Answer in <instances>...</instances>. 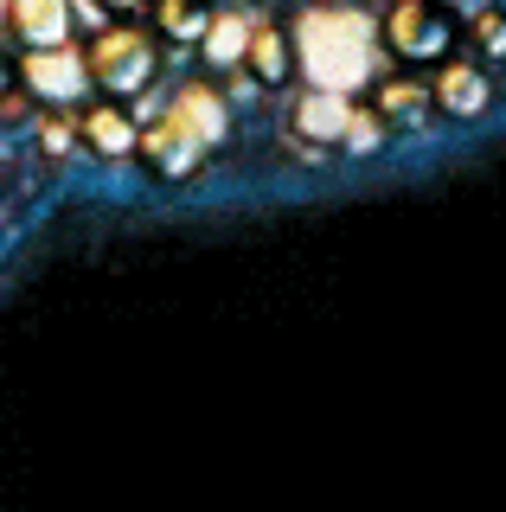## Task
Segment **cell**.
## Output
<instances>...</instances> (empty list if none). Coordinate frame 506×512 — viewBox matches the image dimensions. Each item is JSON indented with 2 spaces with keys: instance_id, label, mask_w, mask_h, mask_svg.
<instances>
[{
  "instance_id": "obj_1",
  "label": "cell",
  "mask_w": 506,
  "mask_h": 512,
  "mask_svg": "<svg viewBox=\"0 0 506 512\" xmlns=\"http://www.w3.org/2000/svg\"><path fill=\"white\" fill-rule=\"evenodd\" d=\"M295 64L308 71L314 90H366L378 71V32L366 13H346V7H314L295 26Z\"/></svg>"
},
{
  "instance_id": "obj_2",
  "label": "cell",
  "mask_w": 506,
  "mask_h": 512,
  "mask_svg": "<svg viewBox=\"0 0 506 512\" xmlns=\"http://www.w3.org/2000/svg\"><path fill=\"white\" fill-rule=\"evenodd\" d=\"M385 45L410 64H436L455 52V13L442 0H398L385 20Z\"/></svg>"
},
{
  "instance_id": "obj_3",
  "label": "cell",
  "mask_w": 506,
  "mask_h": 512,
  "mask_svg": "<svg viewBox=\"0 0 506 512\" xmlns=\"http://www.w3.org/2000/svg\"><path fill=\"white\" fill-rule=\"evenodd\" d=\"M26 90L39 96V103H84L90 90H97V77H90V52H77V45H33L20 64Z\"/></svg>"
},
{
  "instance_id": "obj_4",
  "label": "cell",
  "mask_w": 506,
  "mask_h": 512,
  "mask_svg": "<svg viewBox=\"0 0 506 512\" xmlns=\"http://www.w3.org/2000/svg\"><path fill=\"white\" fill-rule=\"evenodd\" d=\"M154 39H141V32H103L97 45H90V77L109 90V96H135V90H148L154 84Z\"/></svg>"
},
{
  "instance_id": "obj_5",
  "label": "cell",
  "mask_w": 506,
  "mask_h": 512,
  "mask_svg": "<svg viewBox=\"0 0 506 512\" xmlns=\"http://www.w3.org/2000/svg\"><path fill=\"white\" fill-rule=\"evenodd\" d=\"M353 96L346 90H308L302 103H295V135L314 141V148H327V141H346V122H353Z\"/></svg>"
},
{
  "instance_id": "obj_6",
  "label": "cell",
  "mask_w": 506,
  "mask_h": 512,
  "mask_svg": "<svg viewBox=\"0 0 506 512\" xmlns=\"http://www.w3.org/2000/svg\"><path fill=\"white\" fill-rule=\"evenodd\" d=\"M173 122L186 128V135L199 141V148H218L225 141V128H231V116H225V96L218 90H205V84H186L180 96H173V109H167Z\"/></svg>"
},
{
  "instance_id": "obj_7",
  "label": "cell",
  "mask_w": 506,
  "mask_h": 512,
  "mask_svg": "<svg viewBox=\"0 0 506 512\" xmlns=\"http://www.w3.org/2000/svg\"><path fill=\"white\" fill-rule=\"evenodd\" d=\"M7 20H13V32H20L26 45H65L71 39V7L65 0H13Z\"/></svg>"
},
{
  "instance_id": "obj_8",
  "label": "cell",
  "mask_w": 506,
  "mask_h": 512,
  "mask_svg": "<svg viewBox=\"0 0 506 512\" xmlns=\"http://www.w3.org/2000/svg\"><path fill=\"white\" fill-rule=\"evenodd\" d=\"M436 103L449 109V116H487V103H494V84H487L474 64H449V71L436 77Z\"/></svg>"
},
{
  "instance_id": "obj_9",
  "label": "cell",
  "mask_w": 506,
  "mask_h": 512,
  "mask_svg": "<svg viewBox=\"0 0 506 512\" xmlns=\"http://www.w3.org/2000/svg\"><path fill=\"white\" fill-rule=\"evenodd\" d=\"M250 32H257V26H250L244 13H218V20H205V32H199L205 64H212V71H231V64H244Z\"/></svg>"
},
{
  "instance_id": "obj_10",
  "label": "cell",
  "mask_w": 506,
  "mask_h": 512,
  "mask_svg": "<svg viewBox=\"0 0 506 512\" xmlns=\"http://www.w3.org/2000/svg\"><path fill=\"white\" fill-rule=\"evenodd\" d=\"M141 154H148L161 173H173V180H180V173H193V167H199V154H205V148H199V141L167 116L161 128H154V135H141Z\"/></svg>"
},
{
  "instance_id": "obj_11",
  "label": "cell",
  "mask_w": 506,
  "mask_h": 512,
  "mask_svg": "<svg viewBox=\"0 0 506 512\" xmlns=\"http://www.w3.org/2000/svg\"><path fill=\"white\" fill-rule=\"evenodd\" d=\"M84 141H90V148H97V154H135L141 148V128H135V116H129V109H90V116H84Z\"/></svg>"
},
{
  "instance_id": "obj_12",
  "label": "cell",
  "mask_w": 506,
  "mask_h": 512,
  "mask_svg": "<svg viewBox=\"0 0 506 512\" xmlns=\"http://www.w3.org/2000/svg\"><path fill=\"white\" fill-rule=\"evenodd\" d=\"M244 64L263 77V84H282V77L295 71V45L282 39L276 26H257V32H250V52H244Z\"/></svg>"
},
{
  "instance_id": "obj_13",
  "label": "cell",
  "mask_w": 506,
  "mask_h": 512,
  "mask_svg": "<svg viewBox=\"0 0 506 512\" xmlns=\"http://www.w3.org/2000/svg\"><path fill=\"white\" fill-rule=\"evenodd\" d=\"M423 103H430L423 90L391 84V90H385V103H378V116H385V122H410V116H423Z\"/></svg>"
},
{
  "instance_id": "obj_14",
  "label": "cell",
  "mask_w": 506,
  "mask_h": 512,
  "mask_svg": "<svg viewBox=\"0 0 506 512\" xmlns=\"http://www.w3.org/2000/svg\"><path fill=\"white\" fill-rule=\"evenodd\" d=\"M161 13H167L173 39H193V32H205V20H212V13H199L193 0H161Z\"/></svg>"
},
{
  "instance_id": "obj_15",
  "label": "cell",
  "mask_w": 506,
  "mask_h": 512,
  "mask_svg": "<svg viewBox=\"0 0 506 512\" xmlns=\"http://www.w3.org/2000/svg\"><path fill=\"white\" fill-rule=\"evenodd\" d=\"M378 135H385V116H359V109H353V122H346V141H340V148L372 154V148H378Z\"/></svg>"
},
{
  "instance_id": "obj_16",
  "label": "cell",
  "mask_w": 506,
  "mask_h": 512,
  "mask_svg": "<svg viewBox=\"0 0 506 512\" xmlns=\"http://www.w3.org/2000/svg\"><path fill=\"white\" fill-rule=\"evenodd\" d=\"M474 32H481L487 52H500V58H506V20H500V13H481V26H474Z\"/></svg>"
},
{
  "instance_id": "obj_17",
  "label": "cell",
  "mask_w": 506,
  "mask_h": 512,
  "mask_svg": "<svg viewBox=\"0 0 506 512\" xmlns=\"http://www.w3.org/2000/svg\"><path fill=\"white\" fill-rule=\"evenodd\" d=\"M103 7H116V13H135V7H148V0H103Z\"/></svg>"
},
{
  "instance_id": "obj_18",
  "label": "cell",
  "mask_w": 506,
  "mask_h": 512,
  "mask_svg": "<svg viewBox=\"0 0 506 512\" xmlns=\"http://www.w3.org/2000/svg\"><path fill=\"white\" fill-rule=\"evenodd\" d=\"M7 7H13V0H0V20H7Z\"/></svg>"
}]
</instances>
